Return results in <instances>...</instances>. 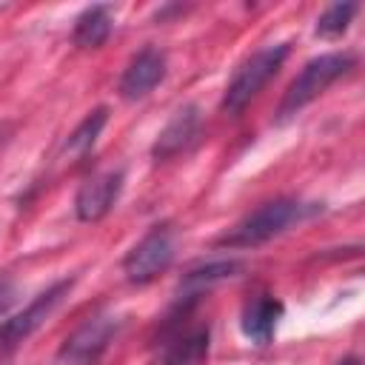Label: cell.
Segmentation results:
<instances>
[{"label":"cell","mask_w":365,"mask_h":365,"mask_svg":"<svg viewBox=\"0 0 365 365\" xmlns=\"http://www.w3.org/2000/svg\"><path fill=\"white\" fill-rule=\"evenodd\" d=\"M314 211H317L314 205H305V202L288 200V197L262 202L257 211H251L248 217H242L231 228V234H225L220 240V245H228V248H254V245H262V242L279 237L282 231H288L291 225L302 222Z\"/></svg>","instance_id":"obj_1"},{"label":"cell","mask_w":365,"mask_h":365,"mask_svg":"<svg viewBox=\"0 0 365 365\" xmlns=\"http://www.w3.org/2000/svg\"><path fill=\"white\" fill-rule=\"evenodd\" d=\"M354 54L351 51H328L319 54L314 60H308L302 66V71L291 80V86L282 94V103L277 108V120H288L294 114H299L308 103H314L328 86H334L339 77H345L354 68Z\"/></svg>","instance_id":"obj_2"},{"label":"cell","mask_w":365,"mask_h":365,"mask_svg":"<svg viewBox=\"0 0 365 365\" xmlns=\"http://www.w3.org/2000/svg\"><path fill=\"white\" fill-rule=\"evenodd\" d=\"M200 299H182L160 334V365H202L211 348L208 322H188Z\"/></svg>","instance_id":"obj_3"},{"label":"cell","mask_w":365,"mask_h":365,"mask_svg":"<svg viewBox=\"0 0 365 365\" xmlns=\"http://www.w3.org/2000/svg\"><path fill=\"white\" fill-rule=\"evenodd\" d=\"M288 51H291L288 43H277V46H265L257 54H251L237 68V74L231 77V83L225 86V94H222V103H220L222 111L225 114H240L268 86V80L279 71V66L285 63Z\"/></svg>","instance_id":"obj_4"},{"label":"cell","mask_w":365,"mask_h":365,"mask_svg":"<svg viewBox=\"0 0 365 365\" xmlns=\"http://www.w3.org/2000/svg\"><path fill=\"white\" fill-rule=\"evenodd\" d=\"M174 259V231L171 225H154L123 259V274L134 285L157 279Z\"/></svg>","instance_id":"obj_5"},{"label":"cell","mask_w":365,"mask_h":365,"mask_svg":"<svg viewBox=\"0 0 365 365\" xmlns=\"http://www.w3.org/2000/svg\"><path fill=\"white\" fill-rule=\"evenodd\" d=\"M120 325L123 322L111 314L88 317L74 334L66 336V342L57 354V362L60 365H97L103 359V354L108 351V345L114 342Z\"/></svg>","instance_id":"obj_6"},{"label":"cell","mask_w":365,"mask_h":365,"mask_svg":"<svg viewBox=\"0 0 365 365\" xmlns=\"http://www.w3.org/2000/svg\"><path fill=\"white\" fill-rule=\"evenodd\" d=\"M71 285H74V279L68 277V279H60V282H54V285H48L43 294H37L20 314H14L11 319H6L3 325H0V351H14L17 345H23L48 317H51V311L63 302V297L71 291Z\"/></svg>","instance_id":"obj_7"},{"label":"cell","mask_w":365,"mask_h":365,"mask_svg":"<svg viewBox=\"0 0 365 365\" xmlns=\"http://www.w3.org/2000/svg\"><path fill=\"white\" fill-rule=\"evenodd\" d=\"M123 191V171H103V174H94L88 177L80 188H77V197H74V214L80 222H97L103 220L117 197Z\"/></svg>","instance_id":"obj_8"},{"label":"cell","mask_w":365,"mask_h":365,"mask_svg":"<svg viewBox=\"0 0 365 365\" xmlns=\"http://www.w3.org/2000/svg\"><path fill=\"white\" fill-rule=\"evenodd\" d=\"M197 134H200V108L194 103H185L171 114V120L157 134V140L151 145V157L157 163H165V160L182 154L197 140Z\"/></svg>","instance_id":"obj_9"},{"label":"cell","mask_w":365,"mask_h":365,"mask_svg":"<svg viewBox=\"0 0 365 365\" xmlns=\"http://www.w3.org/2000/svg\"><path fill=\"white\" fill-rule=\"evenodd\" d=\"M163 77H165V54L154 46H145L125 66V71L120 77V94L125 100H140L151 88H157L163 83Z\"/></svg>","instance_id":"obj_10"},{"label":"cell","mask_w":365,"mask_h":365,"mask_svg":"<svg viewBox=\"0 0 365 365\" xmlns=\"http://www.w3.org/2000/svg\"><path fill=\"white\" fill-rule=\"evenodd\" d=\"M279 317H282V302L274 294H257L245 302L240 325H242V334L254 345H268L274 339Z\"/></svg>","instance_id":"obj_11"},{"label":"cell","mask_w":365,"mask_h":365,"mask_svg":"<svg viewBox=\"0 0 365 365\" xmlns=\"http://www.w3.org/2000/svg\"><path fill=\"white\" fill-rule=\"evenodd\" d=\"M111 29H114L111 6L97 3V6H88V9H83L77 14L71 37H74V43L80 48H100L111 37Z\"/></svg>","instance_id":"obj_12"},{"label":"cell","mask_w":365,"mask_h":365,"mask_svg":"<svg viewBox=\"0 0 365 365\" xmlns=\"http://www.w3.org/2000/svg\"><path fill=\"white\" fill-rule=\"evenodd\" d=\"M240 268H242L240 259H214V262L197 265V268H191V271L180 279V297H182V299H200L202 291H208L211 285H217V282H222V279L237 277Z\"/></svg>","instance_id":"obj_13"},{"label":"cell","mask_w":365,"mask_h":365,"mask_svg":"<svg viewBox=\"0 0 365 365\" xmlns=\"http://www.w3.org/2000/svg\"><path fill=\"white\" fill-rule=\"evenodd\" d=\"M106 123H108V108H106V106L88 111V114L83 117V123L68 134V140H66V151L74 154V157L88 154V151L94 148V143H97V137H100V131H103Z\"/></svg>","instance_id":"obj_14"},{"label":"cell","mask_w":365,"mask_h":365,"mask_svg":"<svg viewBox=\"0 0 365 365\" xmlns=\"http://www.w3.org/2000/svg\"><path fill=\"white\" fill-rule=\"evenodd\" d=\"M356 11H359L356 3H334V6H328L319 14V20H317V34L325 37V40L342 37L348 31V26H351V20H354Z\"/></svg>","instance_id":"obj_15"},{"label":"cell","mask_w":365,"mask_h":365,"mask_svg":"<svg viewBox=\"0 0 365 365\" xmlns=\"http://www.w3.org/2000/svg\"><path fill=\"white\" fill-rule=\"evenodd\" d=\"M14 302V288L9 282H0V317L6 314V308Z\"/></svg>","instance_id":"obj_16"},{"label":"cell","mask_w":365,"mask_h":365,"mask_svg":"<svg viewBox=\"0 0 365 365\" xmlns=\"http://www.w3.org/2000/svg\"><path fill=\"white\" fill-rule=\"evenodd\" d=\"M336 365H359V359H356V356H345V359H339Z\"/></svg>","instance_id":"obj_17"}]
</instances>
